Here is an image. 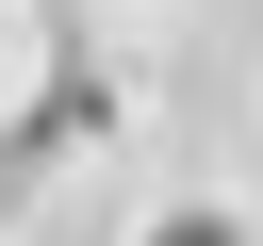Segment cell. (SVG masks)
Here are the masks:
<instances>
[{
    "label": "cell",
    "instance_id": "cell-1",
    "mask_svg": "<svg viewBox=\"0 0 263 246\" xmlns=\"http://www.w3.org/2000/svg\"><path fill=\"white\" fill-rule=\"evenodd\" d=\"M148 246H230V213H164V230H148Z\"/></svg>",
    "mask_w": 263,
    "mask_h": 246
}]
</instances>
